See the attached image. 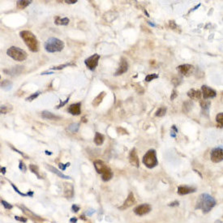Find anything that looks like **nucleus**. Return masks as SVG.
Instances as JSON below:
<instances>
[{"mask_svg": "<svg viewBox=\"0 0 223 223\" xmlns=\"http://www.w3.org/2000/svg\"><path fill=\"white\" fill-rule=\"evenodd\" d=\"M216 205V200L212 196L207 193L201 194L196 202V209H201L204 213L209 212L213 207Z\"/></svg>", "mask_w": 223, "mask_h": 223, "instance_id": "obj_1", "label": "nucleus"}, {"mask_svg": "<svg viewBox=\"0 0 223 223\" xmlns=\"http://www.w3.org/2000/svg\"><path fill=\"white\" fill-rule=\"evenodd\" d=\"M20 36L32 52H38L39 50L38 41L32 32L24 30L20 33Z\"/></svg>", "mask_w": 223, "mask_h": 223, "instance_id": "obj_2", "label": "nucleus"}, {"mask_svg": "<svg viewBox=\"0 0 223 223\" xmlns=\"http://www.w3.org/2000/svg\"><path fill=\"white\" fill-rule=\"evenodd\" d=\"M94 165L97 172L101 175V178L104 181H109L112 179L113 172L105 162L100 160H97L94 162Z\"/></svg>", "mask_w": 223, "mask_h": 223, "instance_id": "obj_3", "label": "nucleus"}, {"mask_svg": "<svg viewBox=\"0 0 223 223\" xmlns=\"http://www.w3.org/2000/svg\"><path fill=\"white\" fill-rule=\"evenodd\" d=\"M44 47L45 50L49 53L60 52L64 48V43L63 41L56 38H50L46 40L44 44Z\"/></svg>", "mask_w": 223, "mask_h": 223, "instance_id": "obj_4", "label": "nucleus"}, {"mask_svg": "<svg viewBox=\"0 0 223 223\" xmlns=\"http://www.w3.org/2000/svg\"><path fill=\"white\" fill-rule=\"evenodd\" d=\"M7 54L14 60L20 62L25 60L28 57L27 53L24 50L19 47H15V46H12V47L9 48L7 50Z\"/></svg>", "mask_w": 223, "mask_h": 223, "instance_id": "obj_5", "label": "nucleus"}, {"mask_svg": "<svg viewBox=\"0 0 223 223\" xmlns=\"http://www.w3.org/2000/svg\"><path fill=\"white\" fill-rule=\"evenodd\" d=\"M143 163L148 167L152 169L158 164V161L157 158V153L155 149H149L143 157Z\"/></svg>", "mask_w": 223, "mask_h": 223, "instance_id": "obj_6", "label": "nucleus"}, {"mask_svg": "<svg viewBox=\"0 0 223 223\" xmlns=\"http://www.w3.org/2000/svg\"><path fill=\"white\" fill-rule=\"evenodd\" d=\"M99 59H100V55L97 54H94V55H92V56L86 59L85 60V63L89 70L94 71L98 65Z\"/></svg>", "mask_w": 223, "mask_h": 223, "instance_id": "obj_7", "label": "nucleus"}, {"mask_svg": "<svg viewBox=\"0 0 223 223\" xmlns=\"http://www.w3.org/2000/svg\"><path fill=\"white\" fill-rule=\"evenodd\" d=\"M211 160L212 162L217 163L223 161V148L221 147L214 148L211 151Z\"/></svg>", "mask_w": 223, "mask_h": 223, "instance_id": "obj_8", "label": "nucleus"}, {"mask_svg": "<svg viewBox=\"0 0 223 223\" xmlns=\"http://www.w3.org/2000/svg\"><path fill=\"white\" fill-rule=\"evenodd\" d=\"M201 91H202V95L204 99H210V98H213L215 97L217 95V92L215 90H213L212 89L209 88V86L206 85H203L201 87Z\"/></svg>", "mask_w": 223, "mask_h": 223, "instance_id": "obj_9", "label": "nucleus"}, {"mask_svg": "<svg viewBox=\"0 0 223 223\" xmlns=\"http://www.w3.org/2000/svg\"><path fill=\"white\" fill-rule=\"evenodd\" d=\"M193 70H194V67L190 64H183L177 68V71L180 74H182L183 76H190L193 72Z\"/></svg>", "mask_w": 223, "mask_h": 223, "instance_id": "obj_10", "label": "nucleus"}, {"mask_svg": "<svg viewBox=\"0 0 223 223\" xmlns=\"http://www.w3.org/2000/svg\"><path fill=\"white\" fill-rule=\"evenodd\" d=\"M151 206L149 205V204H141V205L137 206L135 209H134V212L136 215H139V216H143V215H145L147 214L148 212H149L150 210H151Z\"/></svg>", "mask_w": 223, "mask_h": 223, "instance_id": "obj_11", "label": "nucleus"}, {"mask_svg": "<svg viewBox=\"0 0 223 223\" xmlns=\"http://www.w3.org/2000/svg\"><path fill=\"white\" fill-rule=\"evenodd\" d=\"M128 70V63H127V61L125 58L122 57L121 58V61H120V64H119V67L117 69L115 76H121L123 75V73L127 72Z\"/></svg>", "mask_w": 223, "mask_h": 223, "instance_id": "obj_12", "label": "nucleus"}, {"mask_svg": "<svg viewBox=\"0 0 223 223\" xmlns=\"http://www.w3.org/2000/svg\"><path fill=\"white\" fill-rule=\"evenodd\" d=\"M68 112L72 115H79L81 113V103L77 102L75 104H71L68 108Z\"/></svg>", "mask_w": 223, "mask_h": 223, "instance_id": "obj_13", "label": "nucleus"}, {"mask_svg": "<svg viewBox=\"0 0 223 223\" xmlns=\"http://www.w3.org/2000/svg\"><path fill=\"white\" fill-rule=\"evenodd\" d=\"M129 162L131 163L132 165L135 166V167H139L140 166V161H139V157L137 156L136 151L135 148L130 152L129 154Z\"/></svg>", "mask_w": 223, "mask_h": 223, "instance_id": "obj_14", "label": "nucleus"}, {"mask_svg": "<svg viewBox=\"0 0 223 223\" xmlns=\"http://www.w3.org/2000/svg\"><path fill=\"white\" fill-rule=\"evenodd\" d=\"M135 202H136V199H135V197H134L133 193H132V192H130L129 195H128V196H127V200L124 201V203H123V206L120 207L119 209H127V208H129V207L132 206L133 204H135Z\"/></svg>", "mask_w": 223, "mask_h": 223, "instance_id": "obj_15", "label": "nucleus"}, {"mask_svg": "<svg viewBox=\"0 0 223 223\" xmlns=\"http://www.w3.org/2000/svg\"><path fill=\"white\" fill-rule=\"evenodd\" d=\"M74 195V188L72 184L65 183H64V196L67 198H71Z\"/></svg>", "mask_w": 223, "mask_h": 223, "instance_id": "obj_16", "label": "nucleus"}, {"mask_svg": "<svg viewBox=\"0 0 223 223\" xmlns=\"http://www.w3.org/2000/svg\"><path fill=\"white\" fill-rule=\"evenodd\" d=\"M196 191V188H191V187H188V186H180L178 188V193L181 196L183 195H187L189 193H193Z\"/></svg>", "mask_w": 223, "mask_h": 223, "instance_id": "obj_17", "label": "nucleus"}, {"mask_svg": "<svg viewBox=\"0 0 223 223\" xmlns=\"http://www.w3.org/2000/svg\"><path fill=\"white\" fill-rule=\"evenodd\" d=\"M188 96L192 100H200L202 96V92H200V90L192 89L188 92Z\"/></svg>", "mask_w": 223, "mask_h": 223, "instance_id": "obj_18", "label": "nucleus"}, {"mask_svg": "<svg viewBox=\"0 0 223 223\" xmlns=\"http://www.w3.org/2000/svg\"><path fill=\"white\" fill-rule=\"evenodd\" d=\"M45 165V167H46V168H47L48 170H50V171H51L52 173L56 174L59 176V177H60V178H62V179H71L69 176L65 175V174H63V173H61V171H59V170H57L56 168H55V167L51 166V165Z\"/></svg>", "mask_w": 223, "mask_h": 223, "instance_id": "obj_19", "label": "nucleus"}, {"mask_svg": "<svg viewBox=\"0 0 223 223\" xmlns=\"http://www.w3.org/2000/svg\"><path fill=\"white\" fill-rule=\"evenodd\" d=\"M24 67L22 66H16L12 68L10 70H3V71L5 73H7V75H11V76H15V75H19V74L23 71Z\"/></svg>", "mask_w": 223, "mask_h": 223, "instance_id": "obj_20", "label": "nucleus"}, {"mask_svg": "<svg viewBox=\"0 0 223 223\" xmlns=\"http://www.w3.org/2000/svg\"><path fill=\"white\" fill-rule=\"evenodd\" d=\"M42 117L44 118V119H50V120H57V119H59L60 117L59 116H57L54 115L53 113L50 112V111L48 110H44L42 112Z\"/></svg>", "mask_w": 223, "mask_h": 223, "instance_id": "obj_21", "label": "nucleus"}, {"mask_svg": "<svg viewBox=\"0 0 223 223\" xmlns=\"http://www.w3.org/2000/svg\"><path fill=\"white\" fill-rule=\"evenodd\" d=\"M70 20L68 17L61 18L60 16H56L54 18V24L57 25H68L69 24Z\"/></svg>", "mask_w": 223, "mask_h": 223, "instance_id": "obj_22", "label": "nucleus"}, {"mask_svg": "<svg viewBox=\"0 0 223 223\" xmlns=\"http://www.w3.org/2000/svg\"><path fill=\"white\" fill-rule=\"evenodd\" d=\"M106 95V92H101V94H99L95 98H94V100L92 101V106H98L101 103V101H102V100H103V98L105 97V96Z\"/></svg>", "mask_w": 223, "mask_h": 223, "instance_id": "obj_23", "label": "nucleus"}, {"mask_svg": "<svg viewBox=\"0 0 223 223\" xmlns=\"http://www.w3.org/2000/svg\"><path fill=\"white\" fill-rule=\"evenodd\" d=\"M32 3V1H28V0H19V1L16 2V6L18 9H24L25 7H27L30 3Z\"/></svg>", "mask_w": 223, "mask_h": 223, "instance_id": "obj_24", "label": "nucleus"}, {"mask_svg": "<svg viewBox=\"0 0 223 223\" xmlns=\"http://www.w3.org/2000/svg\"><path fill=\"white\" fill-rule=\"evenodd\" d=\"M104 136L99 133V132H96L95 136H94V143L97 145H101L104 142Z\"/></svg>", "mask_w": 223, "mask_h": 223, "instance_id": "obj_25", "label": "nucleus"}, {"mask_svg": "<svg viewBox=\"0 0 223 223\" xmlns=\"http://www.w3.org/2000/svg\"><path fill=\"white\" fill-rule=\"evenodd\" d=\"M12 87V83L11 81H9L8 80H4L1 82V88L5 91L10 90Z\"/></svg>", "mask_w": 223, "mask_h": 223, "instance_id": "obj_26", "label": "nucleus"}, {"mask_svg": "<svg viewBox=\"0 0 223 223\" xmlns=\"http://www.w3.org/2000/svg\"><path fill=\"white\" fill-rule=\"evenodd\" d=\"M192 106H193V103H192L191 101H185L184 103H183V112H185V113L189 112V111L192 109Z\"/></svg>", "mask_w": 223, "mask_h": 223, "instance_id": "obj_27", "label": "nucleus"}, {"mask_svg": "<svg viewBox=\"0 0 223 223\" xmlns=\"http://www.w3.org/2000/svg\"><path fill=\"white\" fill-rule=\"evenodd\" d=\"M210 105H211V102L208 100H201L200 101V106L202 108V110H209V107H210Z\"/></svg>", "mask_w": 223, "mask_h": 223, "instance_id": "obj_28", "label": "nucleus"}, {"mask_svg": "<svg viewBox=\"0 0 223 223\" xmlns=\"http://www.w3.org/2000/svg\"><path fill=\"white\" fill-rule=\"evenodd\" d=\"M12 110V105L6 104V105L1 106V114H7V113H9Z\"/></svg>", "mask_w": 223, "mask_h": 223, "instance_id": "obj_29", "label": "nucleus"}, {"mask_svg": "<svg viewBox=\"0 0 223 223\" xmlns=\"http://www.w3.org/2000/svg\"><path fill=\"white\" fill-rule=\"evenodd\" d=\"M79 128H80V123H71L68 126V130L71 132L74 133V132H77Z\"/></svg>", "mask_w": 223, "mask_h": 223, "instance_id": "obj_30", "label": "nucleus"}, {"mask_svg": "<svg viewBox=\"0 0 223 223\" xmlns=\"http://www.w3.org/2000/svg\"><path fill=\"white\" fill-rule=\"evenodd\" d=\"M29 169H30V170H31L33 174H35L37 175V177H38V179H42V176L40 175L39 171H38V167L36 165L31 164V165H29Z\"/></svg>", "mask_w": 223, "mask_h": 223, "instance_id": "obj_31", "label": "nucleus"}, {"mask_svg": "<svg viewBox=\"0 0 223 223\" xmlns=\"http://www.w3.org/2000/svg\"><path fill=\"white\" fill-rule=\"evenodd\" d=\"M75 63H65V64H62L59 65V66H56V67H53L50 68V70H61L63 69L64 68H67L68 66H74Z\"/></svg>", "mask_w": 223, "mask_h": 223, "instance_id": "obj_32", "label": "nucleus"}, {"mask_svg": "<svg viewBox=\"0 0 223 223\" xmlns=\"http://www.w3.org/2000/svg\"><path fill=\"white\" fill-rule=\"evenodd\" d=\"M165 113H166V108L161 107V108H159L158 110H157L155 115L157 116V117H162V116H164L165 115Z\"/></svg>", "mask_w": 223, "mask_h": 223, "instance_id": "obj_33", "label": "nucleus"}, {"mask_svg": "<svg viewBox=\"0 0 223 223\" xmlns=\"http://www.w3.org/2000/svg\"><path fill=\"white\" fill-rule=\"evenodd\" d=\"M40 94H41V92H40V91L36 92H34V94H31L29 97H28L26 98V101H32L35 100Z\"/></svg>", "mask_w": 223, "mask_h": 223, "instance_id": "obj_34", "label": "nucleus"}, {"mask_svg": "<svg viewBox=\"0 0 223 223\" xmlns=\"http://www.w3.org/2000/svg\"><path fill=\"white\" fill-rule=\"evenodd\" d=\"M216 121L221 127H223V113H219L216 116Z\"/></svg>", "mask_w": 223, "mask_h": 223, "instance_id": "obj_35", "label": "nucleus"}, {"mask_svg": "<svg viewBox=\"0 0 223 223\" xmlns=\"http://www.w3.org/2000/svg\"><path fill=\"white\" fill-rule=\"evenodd\" d=\"M157 78H158V75H157V74H149V75L146 76L145 81L150 82V81L153 80L154 79H157Z\"/></svg>", "mask_w": 223, "mask_h": 223, "instance_id": "obj_36", "label": "nucleus"}, {"mask_svg": "<svg viewBox=\"0 0 223 223\" xmlns=\"http://www.w3.org/2000/svg\"><path fill=\"white\" fill-rule=\"evenodd\" d=\"M1 203H2L3 205L4 206V208H5V209H11L12 208V205H11L10 204L7 203V201H5V200H2V201H1Z\"/></svg>", "mask_w": 223, "mask_h": 223, "instance_id": "obj_37", "label": "nucleus"}, {"mask_svg": "<svg viewBox=\"0 0 223 223\" xmlns=\"http://www.w3.org/2000/svg\"><path fill=\"white\" fill-rule=\"evenodd\" d=\"M69 99H70V96H69V97L66 99V100H65L64 101H60V104H59V105H58L56 108H57V109H59V108L63 107V106H65V105H66V104L68 103V102Z\"/></svg>", "mask_w": 223, "mask_h": 223, "instance_id": "obj_38", "label": "nucleus"}, {"mask_svg": "<svg viewBox=\"0 0 223 223\" xmlns=\"http://www.w3.org/2000/svg\"><path fill=\"white\" fill-rule=\"evenodd\" d=\"M19 168H20V170L21 171H23L24 173V172H26V170H27V167H26V165H24V162H20Z\"/></svg>", "mask_w": 223, "mask_h": 223, "instance_id": "obj_39", "label": "nucleus"}, {"mask_svg": "<svg viewBox=\"0 0 223 223\" xmlns=\"http://www.w3.org/2000/svg\"><path fill=\"white\" fill-rule=\"evenodd\" d=\"M180 82H181V79H180V78H179V77H177V78H174V79L172 80V83L174 85V86L179 85V84H180Z\"/></svg>", "mask_w": 223, "mask_h": 223, "instance_id": "obj_40", "label": "nucleus"}, {"mask_svg": "<svg viewBox=\"0 0 223 223\" xmlns=\"http://www.w3.org/2000/svg\"><path fill=\"white\" fill-rule=\"evenodd\" d=\"M12 188H14V190H15V191H16V192L18 193V194H20V196H28V194H24V193H22V192H20V191L19 190H18V188H17L15 187V186L14 184H12Z\"/></svg>", "mask_w": 223, "mask_h": 223, "instance_id": "obj_41", "label": "nucleus"}, {"mask_svg": "<svg viewBox=\"0 0 223 223\" xmlns=\"http://www.w3.org/2000/svg\"><path fill=\"white\" fill-rule=\"evenodd\" d=\"M70 165V162L67 163V164H62V163H59V168L62 170H66L67 167H68Z\"/></svg>", "mask_w": 223, "mask_h": 223, "instance_id": "obj_42", "label": "nucleus"}, {"mask_svg": "<svg viewBox=\"0 0 223 223\" xmlns=\"http://www.w3.org/2000/svg\"><path fill=\"white\" fill-rule=\"evenodd\" d=\"M177 96H178L177 91H176L175 89H174V90H173V92L171 94V96H170V100H174V98L177 97Z\"/></svg>", "mask_w": 223, "mask_h": 223, "instance_id": "obj_43", "label": "nucleus"}, {"mask_svg": "<svg viewBox=\"0 0 223 223\" xmlns=\"http://www.w3.org/2000/svg\"><path fill=\"white\" fill-rule=\"evenodd\" d=\"M170 27L172 29H177V25H176V24H175V22L174 21V20H170Z\"/></svg>", "mask_w": 223, "mask_h": 223, "instance_id": "obj_44", "label": "nucleus"}, {"mask_svg": "<svg viewBox=\"0 0 223 223\" xmlns=\"http://www.w3.org/2000/svg\"><path fill=\"white\" fill-rule=\"evenodd\" d=\"M12 149H13L14 151H15V152H17V153H20V155H22V156H23L24 157H25V158H28V156H27V155H25L24 153H23L22 152H20V151H19V150H17L16 148H15L14 147H12Z\"/></svg>", "mask_w": 223, "mask_h": 223, "instance_id": "obj_45", "label": "nucleus"}, {"mask_svg": "<svg viewBox=\"0 0 223 223\" xmlns=\"http://www.w3.org/2000/svg\"><path fill=\"white\" fill-rule=\"evenodd\" d=\"M15 219L17 220V221H23V222H26V221H27V219H26V218H24V217H18V216H15Z\"/></svg>", "mask_w": 223, "mask_h": 223, "instance_id": "obj_46", "label": "nucleus"}, {"mask_svg": "<svg viewBox=\"0 0 223 223\" xmlns=\"http://www.w3.org/2000/svg\"><path fill=\"white\" fill-rule=\"evenodd\" d=\"M72 210L74 212H78L80 210V207L78 205H76V204H73V205H72Z\"/></svg>", "mask_w": 223, "mask_h": 223, "instance_id": "obj_47", "label": "nucleus"}, {"mask_svg": "<svg viewBox=\"0 0 223 223\" xmlns=\"http://www.w3.org/2000/svg\"><path fill=\"white\" fill-rule=\"evenodd\" d=\"M65 3H68V4H74V3H77V0H65Z\"/></svg>", "mask_w": 223, "mask_h": 223, "instance_id": "obj_48", "label": "nucleus"}, {"mask_svg": "<svg viewBox=\"0 0 223 223\" xmlns=\"http://www.w3.org/2000/svg\"><path fill=\"white\" fill-rule=\"evenodd\" d=\"M169 205H170V206H178V205H179V202H178V201H174V202H173V203H170Z\"/></svg>", "mask_w": 223, "mask_h": 223, "instance_id": "obj_49", "label": "nucleus"}, {"mask_svg": "<svg viewBox=\"0 0 223 223\" xmlns=\"http://www.w3.org/2000/svg\"><path fill=\"white\" fill-rule=\"evenodd\" d=\"M70 221H71V223H76L77 218L76 217H72V218L70 219Z\"/></svg>", "mask_w": 223, "mask_h": 223, "instance_id": "obj_50", "label": "nucleus"}, {"mask_svg": "<svg viewBox=\"0 0 223 223\" xmlns=\"http://www.w3.org/2000/svg\"><path fill=\"white\" fill-rule=\"evenodd\" d=\"M172 130H174L175 133H178V129H177V127H176L175 125H173V126H172Z\"/></svg>", "mask_w": 223, "mask_h": 223, "instance_id": "obj_51", "label": "nucleus"}, {"mask_svg": "<svg viewBox=\"0 0 223 223\" xmlns=\"http://www.w3.org/2000/svg\"><path fill=\"white\" fill-rule=\"evenodd\" d=\"M95 212L94 210L91 209V211H89V212H86V214H87V215H91L92 213V212Z\"/></svg>", "mask_w": 223, "mask_h": 223, "instance_id": "obj_52", "label": "nucleus"}, {"mask_svg": "<svg viewBox=\"0 0 223 223\" xmlns=\"http://www.w3.org/2000/svg\"><path fill=\"white\" fill-rule=\"evenodd\" d=\"M148 24H150L151 26H153V27H156V24H153V22H151V21H148Z\"/></svg>", "mask_w": 223, "mask_h": 223, "instance_id": "obj_53", "label": "nucleus"}, {"mask_svg": "<svg viewBox=\"0 0 223 223\" xmlns=\"http://www.w3.org/2000/svg\"><path fill=\"white\" fill-rule=\"evenodd\" d=\"M1 172H2L3 174H5V173H6V168H5V167H2V168H1Z\"/></svg>", "mask_w": 223, "mask_h": 223, "instance_id": "obj_54", "label": "nucleus"}, {"mask_svg": "<svg viewBox=\"0 0 223 223\" xmlns=\"http://www.w3.org/2000/svg\"><path fill=\"white\" fill-rule=\"evenodd\" d=\"M170 136H171L172 137H175V136H176V135H175V132H173V131H171Z\"/></svg>", "mask_w": 223, "mask_h": 223, "instance_id": "obj_55", "label": "nucleus"}, {"mask_svg": "<svg viewBox=\"0 0 223 223\" xmlns=\"http://www.w3.org/2000/svg\"><path fill=\"white\" fill-rule=\"evenodd\" d=\"M45 153L48 154V155H51V154H52V153H49L48 151H45Z\"/></svg>", "mask_w": 223, "mask_h": 223, "instance_id": "obj_56", "label": "nucleus"}, {"mask_svg": "<svg viewBox=\"0 0 223 223\" xmlns=\"http://www.w3.org/2000/svg\"><path fill=\"white\" fill-rule=\"evenodd\" d=\"M221 97H222V98H223V92H222V94H221Z\"/></svg>", "mask_w": 223, "mask_h": 223, "instance_id": "obj_57", "label": "nucleus"}]
</instances>
